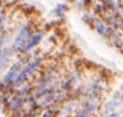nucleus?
<instances>
[{
	"mask_svg": "<svg viewBox=\"0 0 123 117\" xmlns=\"http://www.w3.org/2000/svg\"><path fill=\"white\" fill-rule=\"evenodd\" d=\"M93 109H94V105H93V106H89V107L85 108L84 110H81V111H80V113H79L76 117H87L88 115H89V113H90V111H92Z\"/></svg>",
	"mask_w": 123,
	"mask_h": 117,
	"instance_id": "nucleus-6",
	"label": "nucleus"
},
{
	"mask_svg": "<svg viewBox=\"0 0 123 117\" xmlns=\"http://www.w3.org/2000/svg\"><path fill=\"white\" fill-rule=\"evenodd\" d=\"M42 117H52V115H51L50 111H46V113H44V115H43Z\"/></svg>",
	"mask_w": 123,
	"mask_h": 117,
	"instance_id": "nucleus-8",
	"label": "nucleus"
},
{
	"mask_svg": "<svg viewBox=\"0 0 123 117\" xmlns=\"http://www.w3.org/2000/svg\"><path fill=\"white\" fill-rule=\"evenodd\" d=\"M41 37H42L41 34H36V35H34V36H32L31 38H28L25 46H24V50H30L31 47H33L35 44H37L38 42H40Z\"/></svg>",
	"mask_w": 123,
	"mask_h": 117,
	"instance_id": "nucleus-5",
	"label": "nucleus"
},
{
	"mask_svg": "<svg viewBox=\"0 0 123 117\" xmlns=\"http://www.w3.org/2000/svg\"><path fill=\"white\" fill-rule=\"evenodd\" d=\"M97 30H98L101 34H105V27L102 26L101 24H97Z\"/></svg>",
	"mask_w": 123,
	"mask_h": 117,
	"instance_id": "nucleus-7",
	"label": "nucleus"
},
{
	"mask_svg": "<svg viewBox=\"0 0 123 117\" xmlns=\"http://www.w3.org/2000/svg\"><path fill=\"white\" fill-rule=\"evenodd\" d=\"M9 54H10V51L8 49H5L0 52V71L7 64L8 59H9Z\"/></svg>",
	"mask_w": 123,
	"mask_h": 117,
	"instance_id": "nucleus-4",
	"label": "nucleus"
},
{
	"mask_svg": "<svg viewBox=\"0 0 123 117\" xmlns=\"http://www.w3.org/2000/svg\"><path fill=\"white\" fill-rule=\"evenodd\" d=\"M27 39H28V29H27V27H24V28L19 32V34L17 35V37L15 38L14 44H12V47L15 50L24 49Z\"/></svg>",
	"mask_w": 123,
	"mask_h": 117,
	"instance_id": "nucleus-1",
	"label": "nucleus"
},
{
	"mask_svg": "<svg viewBox=\"0 0 123 117\" xmlns=\"http://www.w3.org/2000/svg\"><path fill=\"white\" fill-rule=\"evenodd\" d=\"M20 65H22V62H17V63H15V64L12 65L10 68V70L5 74L4 77V82H9L10 80H12L14 78L16 77V73H17V71L19 70V68H20Z\"/></svg>",
	"mask_w": 123,
	"mask_h": 117,
	"instance_id": "nucleus-3",
	"label": "nucleus"
},
{
	"mask_svg": "<svg viewBox=\"0 0 123 117\" xmlns=\"http://www.w3.org/2000/svg\"><path fill=\"white\" fill-rule=\"evenodd\" d=\"M37 64H38V60H35V61H33V62H31L30 64H27L26 67L22 70V72H20L18 76H17V78L15 79V83H16V84L22 83L24 80L26 79V77L28 76V74H30L31 72L33 71L36 67H37Z\"/></svg>",
	"mask_w": 123,
	"mask_h": 117,
	"instance_id": "nucleus-2",
	"label": "nucleus"
}]
</instances>
